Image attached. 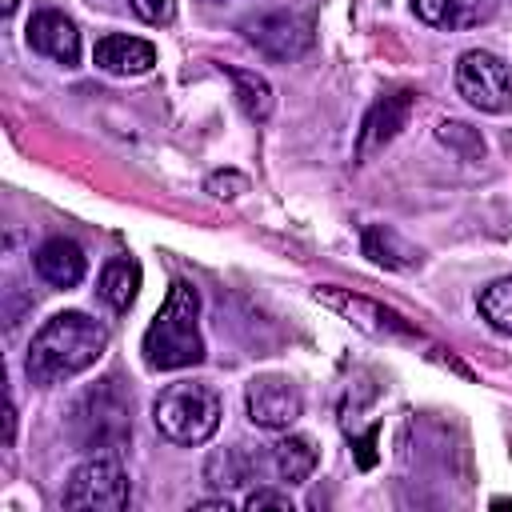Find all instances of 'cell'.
<instances>
[{
  "instance_id": "cell-1",
  "label": "cell",
  "mask_w": 512,
  "mask_h": 512,
  "mask_svg": "<svg viewBox=\"0 0 512 512\" xmlns=\"http://www.w3.org/2000/svg\"><path fill=\"white\" fill-rule=\"evenodd\" d=\"M104 348H108V328L100 320H92L84 312H56L32 336L24 372L32 384L52 388V384H64V380L80 376L84 368H92L104 356Z\"/></svg>"
},
{
  "instance_id": "cell-2",
  "label": "cell",
  "mask_w": 512,
  "mask_h": 512,
  "mask_svg": "<svg viewBox=\"0 0 512 512\" xmlns=\"http://www.w3.org/2000/svg\"><path fill=\"white\" fill-rule=\"evenodd\" d=\"M144 360L156 372H180L204 360L200 336V292L188 280H172L160 312L144 332Z\"/></svg>"
},
{
  "instance_id": "cell-3",
  "label": "cell",
  "mask_w": 512,
  "mask_h": 512,
  "mask_svg": "<svg viewBox=\"0 0 512 512\" xmlns=\"http://www.w3.org/2000/svg\"><path fill=\"white\" fill-rule=\"evenodd\" d=\"M152 420H156L164 440L196 448L220 428V396L196 380L168 384L152 404Z\"/></svg>"
},
{
  "instance_id": "cell-4",
  "label": "cell",
  "mask_w": 512,
  "mask_h": 512,
  "mask_svg": "<svg viewBox=\"0 0 512 512\" xmlns=\"http://www.w3.org/2000/svg\"><path fill=\"white\" fill-rule=\"evenodd\" d=\"M128 476L120 468V460L112 456H92L80 468H72L68 488H64V504L68 508H96V512H120L128 508Z\"/></svg>"
},
{
  "instance_id": "cell-5",
  "label": "cell",
  "mask_w": 512,
  "mask_h": 512,
  "mask_svg": "<svg viewBox=\"0 0 512 512\" xmlns=\"http://www.w3.org/2000/svg\"><path fill=\"white\" fill-rule=\"evenodd\" d=\"M456 92L480 112H508L512 108V72L496 52L472 48L456 60Z\"/></svg>"
},
{
  "instance_id": "cell-6",
  "label": "cell",
  "mask_w": 512,
  "mask_h": 512,
  "mask_svg": "<svg viewBox=\"0 0 512 512\" xmlns=\"http://www.w3.org/2000/svg\"><path fill=\"white\" fill-rule=\"evenodd\" d=\"M312 296H316L324 308L340 312L348 324H356V328L368 332V336H380V340H420V332H416L400 312H392V308H384V304H376V300H368V296H356V292L332 288V284H320Z\"/></svg>"
},
{
  "instance_id": "cell-7",
  "label": "cell",
  "mask_w": 512,
  "mask_h": 512,
  "mask_svg": "<svg viewBox=\"0 0 512 512\" xmlns=\"http://www.w3.org/2000/svg\"><path fill=\"white\" fill-rule=\"evenodd\" d=\"M132 432L128 400L116 396V380H104L96 392H88L76 404V436L84 448H112Z\"/></svg>"
},
{
  "instance_id": "cell-8",
  "label": "cell",
  "mask_w": 512,
  "mask_h": 512,
  "mask_svg": "<svg viewBox=\"0 0 512 512\" xmlns=\"http://www.w3.org/2000/svg\"><path fill=\"white\" fill-rule=\"evenodd\" d=\"M244 412L256 428H292L304 412V396L288 376H252L244 388Z\"/></svg>"
},
{
  "instance_id": "cell-9",
  "label": "cell",
  "mask_w": 512,
  "mask_h": 512,
  "mask_svg": "<svg viewBox=\"0 0 512 512\" xmlns=\"http://www.w3.org/2000/svg\"><path fill=\"white\" fill-rule=\"evenodd\" d=\"M244 28V40L264 52L268 60H296L312 48V24L304 16H292V12H260L252 20L240 24Z\"/></svg>"
},
{
  "instance_id": "cell-10",
  "label": "cell",
  "mask_w": 512,
  "mask_h": 512,
  "mask_svg": "<svg viewBox=\"0 0 512 512\" xmlns=\"http://www.w3.org/2000/svg\"><path fill=\"white\" fill-rule=\"evenodd\" d=\"M412 108H416V96H412V92L380 96V100L368 108L364 124H360V136H356V160H368L372 152H380L384 144H392L396 132L408 124Z\"/></svg>"
},
{
  "instance_id": "cell-11",
  "label": "cell",
  "mask_w": 512,
  "mask_h": 512,
  "mask_svg": "<svg viewBox=\"0 0 512 512\" xmlns=\"http://www.w3.org/2000/svg\"><path fill=\"white\" fill-rule=\"evenodd\" d=\"M28 44L40 56L64 64V68H72L80 60V32H76V24L64 12H52V8H44V12H36L28 20Z\"/></svg>"
},
{
  "instance_id": "cell-12",
  "label": "cell",
  "mask_w": 512,
  "mask_h": 512,
  "mask_svg": "<svg viewBox=\"0 0 512 512\" xmlns=\"http://www.w3.org/2000/svg\"><path fill=\"white\" fill-rule=\"evenodd\" d=\"M92 60H96V68H104L112 76H144L156 64V48L148 40H140V36L112 32V36H100L96 40Z\"/></svg>"
},
{
  "instance_id": "cell-13",
  "label": "cell",
  "mask_w": 512,
  "mask_h": 512,
  "mask_svg": "<svg viewBox=\"0 0 512 512\" xmlns=\"http://www.w3.org/2000/svg\"><path fill=\"white\" fill-rule=\"evenodd\" d=\"M32 264H36L40 280H48L52 288H76V284L84 280V268H88L80 244L68 240V236L44 240V244L36 248V256H32Z\"/></svg>"
},
{
  "instance_id": "cell-14",
  "label": "cell",
  "mask_w": 512,
  "mask_h": 512,
  "mask_svg": "<svg viewBox=\"0 0 512 512\" xmlns=\"http://www.w3.org/2000/svg\"><path fill=\"white\" fill-rule=\"evenodd\" d=\"M412 12L444 32H460V28H480L496 16V0H412Z\"/></svg>"
},
{
  "instance_id": "cell-15",
  "label": "cell",
  "mask_w": 512,
  "mask_h": 512,
  "mask_svg": "<svg viewBox=\"0 0 512 512\" xmlns=\"http://www.w3.org/2000/svg\"><path fill=\"white\" fill-rule=\"evenodd\" d=\"M268 460H272V472H276L280 484H304L312 476L320 452H316V444L308 436H284V440L272 444Z\"/></svg>"
},
{
  "instance_id": "cell-16",
  "label": "cell",
  "mask_w": 512,
  "mask_h": 512,
  "mask_svg": "<svg viewBox=\"0 0 512 512\" xmlns=\"http://www.w3.org/2000/svg\"><path fill=\"white\" fill-rule=\"evenodd\" d=\"M140 292V264L132 256H112L100 272V300L112 312H128Z\"/></svg>"
},
{
  "instance_id": "cell-17",
  "label": "cell",
  "mask_w": 512,
  "mask_h": 512,
  "mask_svg": "<svg viewBox=\"0 0 512 512\" xmlns=\"http://www.w3.org/2000/svg\"><path fill=\"white\" fill-rule=\"evenodd\" d=\"M364 256H368L372 264L396 268V272H408V268L420 264V252H416L408 240H400L392 228H384V224L364 228Z\"/></svg>"
},
{
  "instance_id": "cell-18",
  "label": "cell",
  "mask_w": 512,
  "mask_h": 512,
  "mask_svg": "<svg viewBox=\"0 0 512 512\" xmlns=\"http://www.w3.org/2000/svg\"><path fill=\"white\" fill-rule=\"evenodd\" d=\"M228 76H232V88H236V100H240L244 116L248 120H268L272 116V88H268V80L248 72V68H228Z\"/></svg>"
},
{
  "instance_id": "cell-19",
  "label": "cell",
  "mask_w": 512,
  "mask_h": 512,
  "mask_svg": "<svg viewBox=\"0 0 512 512\" xmlns=\"http://www.w3.org/2000/svg\"><path fill=\"white\" fill-rule=\"evenodd\" d=\"M480 316L496 328V332H508L512 336V276L508 280H496L480 292Z\"/></svg>"
},
{
  "instance_id": "cell-20",
  "label": "cell",
  "mask_w": 512,
  "mask_h": 512,
  "mask_svg": "<svg viewBox=\"0 0 512 512\" xmlns=\"http://www.w3.org/2000/svg\"><path fill=\"white\" fill-rule=\"evenodd\" d=\"M436 136H440V144H448L460 160H480V156H484V136H480L472 124H464V120H440V124H436Z\"/></svg>"
},
{
  "instance_id": "cell-21",
  "label": "cell",
  "mask_w": 512,
  "mask_h": 512,
  "mask_svg": "<svg viewBox=\"0 0 512 512\" xmlns=\"http://www.w3.org/2000/svg\"><path fill=\"white\" fill-rule=\"evenodd\" d=\"M128 8L144 24H172V16H176V4L172 0H128Z\"/></svg>"
},
{
  "instance_id": "cell-22",
  "label": "cell",
  "mask_w": 512,
  "mask_h": 512,
  "mask_svg": "<svg viewBox=\"0 0 512 512\" xmlns=\"http://www.w3.org/2000/svg\"><path fill=\"white\" fill-rule=\"evenodd\" d=\"M244 508H252V512H260V508H280V512H292V500H288V492L260 488V492H252V496L244 500Z\"/></svg>"
},
{
  "instance_id": "cell-23",
  "label": "cell",
  "mask_w": 512,
  "mask_h": 512,
  "mask_svg": "<svg viewBox=\"0 0 512 512\" xmlns=\"http://www.w3.org/2000/svg\"><path fill=\"white\" fill-rule=\"evenodd\" d=\"M208 188H212L216 196H228L224 188H236V192H244V176H236V172H216V176L208 180Z\"/></svg>"
},
{
  "instance_id": "cell-24",
  "label": "cell",
  "mask_w": 512,
  "mask_h": 512,
  "mask_svg": "<svg viewBox=\"0 0 512 512\" xmlns=\"http://www.w3.org/2000/svg\"><path fill=\"white\" fill-rule=\"evenodd\" d=\"M196 508H204V512H228L232 504L228 500H196Z\"/></svg>"
},
{
  "instance_id": "cell-25",
  "label": "cell",
  "mask_w": 512,
  "mask_h": 512,
  "mask_svg": "<svg viewBox=\"0 0 512 512\" xmlns=\"http://www.w3.org/2000/svg\"><path fill=\"white\" fill-rule=\"evenodd\" d=\"M16 12V0H4V16H12Z\"/></svg>"
}]
</instances>
